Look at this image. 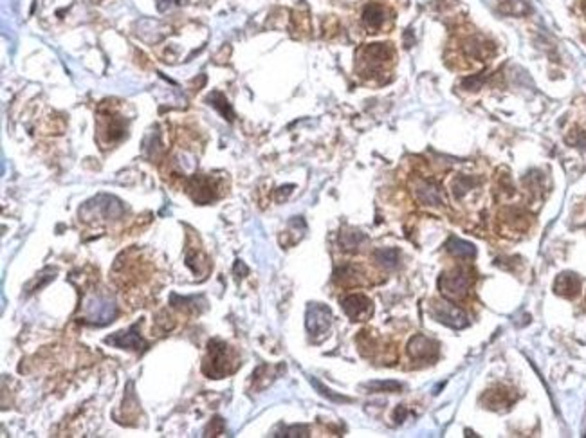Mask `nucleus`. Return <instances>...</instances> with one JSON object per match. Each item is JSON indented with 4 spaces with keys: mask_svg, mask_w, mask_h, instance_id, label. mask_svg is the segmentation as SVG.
<instances>
[{
    "mask_svg": "<svg viewBox=\"0 0 586 438\" xmlns=\"http://www.w3.org/2000/svg\"><path fill=\"white\" fill-rule=\"evenodd\" d=\"M238 367V359L235 352L222 341H210L207 345V357L204 361V374L211 379H222L226 375L233 374Z\"/></svg>",
    "mask_w": 586,
    "mask_h": 438,
    "instance_id": "1",
    "label": "nucleus"
},
{
    "mask_svg": "<svg viewBox=\"0 0 586 438\" xmlns=\"http://www.w3.org/2000/svg\"><path fill=\"white\" fill-rule=\"evenodd\" d=\"M393 62V49L388 43H372L357 53V71L361 76H377L388 71Z\"/></svg>",
    "mask_w": 586,
    "mask_h": 438,
    "instance_id": "2",
    "label": "nucleus"
},
{
    "mask_svg": "<svg viewBox=\"0 0 586 438\" xmlns=\"http://www.w3.org/2000/svg\"><path fill=\"white\" fill-rule=\"evenodd\" d=\"M116 314H118V307L107 296H89L83 301V323L105 327L114 321Z\"/></svg>",
    "mask_w": 586,
    "mask_h": 438,
    "instance_id": "3",
    "label": "nucleus"
},
{
    "mask_svg": "<svg viewBox=\"0 0 586 438\" xmlns=\"http://www.w3.org/2000/svg\"><path fill=\"white\" fill-rule=\"evenodd\" d=\"M472 285V274L465 269H453L444 273L439 280L440 292L451 301H460L469 294Z\"/></svg>",
    "mask_w": 586,
    "mask_h": 438,
    "instance_id": "4",
    "label": "nucleus"
},
{
    "mask_svg": "<svg viewBox=\"0 0 586 438\" xmlns=\"http://www.w3.org/2000/svg\"><path fill=\"white\" fill-rule=\"evenodd\" d=\"M123 215V206L119 200L114 197H107V195H100V197L93 198L90 203L85 204L80 210V217L87 222L93 220H109L118 219Z\"/></svg>",
    "mask_w": 586,
    "mask_h": 438,
    "instance_id": "5",
    "label": "nucleus"
},
{
    "mask_svg": "<svg viewBox=\"0 0 586 438\" xmlns=\"http://www.w3.org/2000/svg\"><path fill=\"white\" fill-rule=\"evenodd\" d=\"M430 312L433 320H437L442 324H447L451 329H464V327L469 324V320L464 314V310H460L458 307H455L449 301H435L431 305Z\"/></svg>",
    "mask_w": 586,
    "mask_h": 438,
    "instance_id": "6",
    "label": "nucleus"
},
{
    "mask_svg": "<svg viewBox=\"0 0 586 438\" xmlns=\"http://www.w3.org/2000/svg\"><path fill=\"white\" fill-rule=\"evenodd\" d=\"M307 330L313 337L325 336L332 324V312L321 303H311L307 308Z\"/></svg>",
    "mask_w": 586,
    "mask_h": 438,
    "instance_id": "7",
    "label": "nucleus"
},
{
    "mask_svg": "<svg viewBox=\"0 0 586 438\" xmlns=\"http://www.w3.org/2000/svg\"><path fill=\"white\" fill-rule=\"evenodd\" d=\"M392 11L381 2H370L363 9V24L368 33H379L392 24Z\"/></svg>",
    "mask_w": 586,
    "mask_h": 438,
    "instance_id": "8",
    "label": "nucleus"
},
{
    "mask_svg": "<svg viewBox=\"0 0 586 438\" xmlns=\"http://www.w3.org/2000/svg\"><path fill=\"white\" fill-rule=\"evenodd\" d=\"M414 195L422 206H442L444 193L442 188L431 179L418 177L414 181Z\"/></svg>",
    "mask_w": 586,
    "mask_h": 438,
    "instance_id": "9",
    "label": "nucleus"
},
{
    "mask_svg": "<svg viewBox=\"0 0 586 438\" xmlns=\"http://www.w3.org/2000/svg\"><path fill=\"white\" fill-rule=\"evenodd\" d=\"M141 323H134L128 330H121V332H116L112 336L105 337V343L110 346H116V348H127V350H139L146 348V341L141 337Z\"/></svg>",
    "mask_w": 586,
    "mask_h": 438,
    "instance_id": "10",
    "label": "nucleus"
},
{
    "mask_svg": "<svg viewBox=\"0 0 586 438\" xmlns=\"http://www.w3.org/2000/svg\"><path fill=\"white\" fill-rule=\"evenodd\" d=\"M343 312L352 321H367L374 314V303L364 294H350L341 299Z\"/></svg>",
    "mask_w": 586,
    "mask_h": 438,
    "instance_id": "11",
    "label": "nucleus"
},
{
    "mask_svg": "<svg viewBox=\"0 0 586 438\" xmlns=\"http://www.w3.org/2000/svg\"><path fill=\"white\" fill-rule=\"evenodd\" d=\"M408 354L414 361L431 362L439 355V343L426 336H415L408 345Z\"/></svg>",
    "mask_w": 586,
    "mask_h": 438,
    "instance_id": "12",
    "label": "nucleus"
},
{
    "mask_svg": "<svg viewBox=\"0 0 586 438\" xmlns=\"http://www.w3.org/2000/svg\"><path fill=\"white\" fill-rule=\"evenodd\" d=\"M462 49H464V53L469 56V58L478 60V62H484L485 58H489V56L493 55V47H491V43L487 42L484 36H480V34L465 40Z\"/></svg>",
    "mask_w": 586,
    "mask_h": 438,
    "instance_id": "13",
    "label": "nucleus"
},
{
    "mask_svg": "<svg viewBox=\"0 0 586 438\" xmlns=\"http://www.w3.org/2000/svg\"><path fill=\"white\" fill-rule=\"evenodd\" d=\"M190 190H191V197H193L195 203H198V204H206L215 198V184H213L211 179H207V177L193 179L190 184Z\"/></svg>",
    "mask_w": 586,
    "mask_h": 438,
    "instance_id": "14",
    "label": "nucleus"
},
{
    "mask_svg": "<svg viewBox=\"0 0 586 438\" xmlns=\"http://www.w3.org/2000/svg\"><path fill=\"white\" fill-rule=\"evenodd\" d=\"M100 134L107 135L109 143H116L125 135V125L114 116L100 118Z\"/></svg>",
    "mask_w": 586,
    "mask_h": 438,
    "instance_id": "15",
    "label": "nucleus"
},
{
    "mask_svg": "<svg viewBox=\"0 0 586 438\" xmlns=\"http://www.w3.org/2000/svg\"><path fill=\"white\" fill-rule=\"evenodd\" d=\"M556 292L559 296H565V298H573V296L579 294V289H581V283H579V278L575 274H561L559 278L556 280V285H554Z\"/></svg>",
    "mask_w": 586,
    "mask_h": 438,
    "instance_id": "16",
    "label": "nucleus"
},
{
    "mask_svg": "<svg viewBox=\"0 0 586 438\" xmlns=\"http://www.w3.org/2000/svg\"><path fill=\"white\" fill-rule=\"evenodd\" d=\"M447 251L451 254H455V256L462 258V260H469V258H475L477 256V247L472 244H469V242L465 240H460V238H456V236H453V238H449L447 240Z\"/></svg>",
    "mask_w": 586,
    "mask_h": 438,
    "instance_id": "17",
    "label": "nucleus"
},
{
    "mask_svg": "<svg viewBox=\"0 0 586 438\" xmlns=\"http://www.w3.org/2000/svg\"><path fill=\"white\" fill-rule=\"evenodd\" d=\"M374 260H376L379 266H383L384 269H395V267L399 266V261H401V253H399V249L395 247L377 249L376 253H374Z\"/></svg>",
    "mask_w": 586,
    "mask_h": 438,
    "instance_id": "18",
    "label": "nucleus"
},
{
    "mask_svg": "<svg viewBox=\"0 0 586 438\" xmlns=\"http://www.w3.org/2000/svg\"><path fill=\"white\" fill-rule=\"evenodd\" d=\"M367 242V235L361 231H346L339 235V244L345 251H357Z\"/></svg>",
    "mask_w": 586,
    "mask_h": 438,
    "instance_id": "19",
    "label": "nucleus"
},
{
    "mask_svg": "<svg viewBox=\"0 0 586 438\" xmlns=\"http://www.w3.org/2000/svg\"><path fill=\"white\" fill-rule=\"evenodd\" d=\"M475 188H477V181H475L472 177H468V175H460V177H456L451 186L453 195H455L456 198H464L465 195L471 193Z\"/></svg>",
    "mask_w": 586,
    "mask_h": 438,
    "instance_id": "20",
    "label": "nucleus"
},
{
    "mask_svg": "<svg viewBox=\"0 0 586 438\" xmlns=\"http://www.w3.org/2000/svg\"><path fill=\"white\" fill-rule=\"evenodd\" d=\"M484 400H489L487 408H502V406H509L512 402V399H509V392H505V390H493V392L485 393Z\"/></svg>",
    "mask_w": 586,
    "mask_h": 438,
    "instance_id": "21",
    "label": "nucleus"
},
{
    "mask_svg": "<svg viewBox=\"0 0 586 438\" xmlns=\"http://www.w3.org/2000/svg\"><path fill=\"white\" fill-rule=\"evenodd\" d=\"M367 388L372 392H401L402 384L397 381H372Z\"/></svg>",
    "mask_w": 586,
    "mask_h": 438,
    "instance_id": "22",
    "label": "nucleus"
},
{
    "mask_svg": "<svg viewBox=\"0 0 586 438\" xmlns=\"http://www.w3.org/2000/svg\"><path fill=\"white\" fill-rule=\"evenodd\" d=\"M311 383L314 384V386H316V390H320V393L323 397H327V399H330L332 400V402H350V399H348V397H343V395H336V393L332 392V390H329V388H325L323 386V384L320 383V381H316V379H311Z\"/></svg>",
    "mask_w": 586,
    "mask_h": 438,
    "instance_id": "23",
    "label": "nucleus"
},
{
    "mask_svg": "<svg viewBox=\"0 0 586 438\" xmlns=\"http://www.w3.org/2000/svg\"><path fill=\"white\" fill-rule=\"evenodd\" d=\"M278 437H308V427L307 425H291V427H285Z\"/></svg>",
    "mask_w": 586,
    "mask_h": 438,
    "instance_id": "24",
    "label": "nucleus"
},
{
    "mask_svg": "<svg viewBox=\"0 0 586 438\" xmlns=\"http://www.w3.org/2000/svg\"><path fill=\"white\" fill-rule=\"evenodd\" d=\"M404 417H406V408L399 406V408H397V411H395V420L402 422V420H404Z\"/></svg>",
    "mask_w": 586,
    "mask_h": 438,
    "instance_id": "25",
    "label": "nucleus"
},
{
    "mask_svg": "<svg viewBox=\"0 0 586 438\" xmlns=\"http://www.w3.org/2000/svg\"><path fill=\"white\" fill-rule=\"evenodd\" d=\"M582 9H585V13H586V0H582Z\"/></svg>",
    "mask_w": 586,
    "mask_h": 438,
    "instance_id": "26",
    "label": "nucleus"
}]
</instances>
